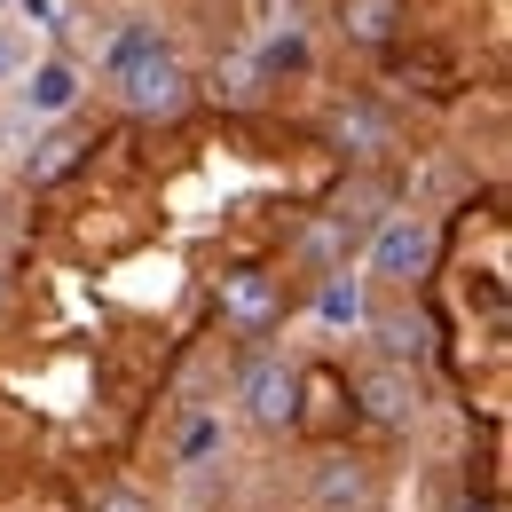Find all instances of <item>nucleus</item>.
<instances>
[{"label":"nucleus","mask_w":512,"mask_h":512,"mask_svg":"<svg viewBox=\"0 0 512 512\" xmlns=\"http://www.w3.org/2000/svg\"><path fill=\"white\" fill-rule=\"evenodd\" d=\"M111 79H119V103H127L134 119H182L197 103V79L182 71V56H174L166 40H150L142 56H119Z\"/></svg>","instance_id":"f257e3e1"},{"label":"nucleus","mask_w":512,"mask_h":512,"mask_svg":"<svg viewBox=\"0 0 512 512\" xmlns=\"http://www.w3.org/2000/svg\"><path fill=\"white\" fill-rule=\"evenodd\" d=\"M434 268V221L426 213H386L363 245V284H386V292H410L418 276Z\"/></svg>","instance_id":"f03ea898"},{"label":"nucleus","mask_w":512,"mask_h":512,"mask_svg":"<svg viewBox=\"0 0 512 512\" xmlns=\"http://www.w3.org/2000/svg\"><path fill=\"white\" fill-rule=\"evenodd\" d=\"M237 402H245V418H253L260 434H284L300 418V371L284 355H260V363H245V379H237Z\"/></svg>","instance_id":"7ed1b4c3"},{"label":"nucleus","mask_w":512,"mask_h":512,"mask_svg":"<svg viewBox=\"0 0 512 512\" xmlns=\"http://www.w3.org/2000/svg\"><path fill=\"white\" fill-rule=\"evenodd\" d=\"M221 323H229L237 339H268V331L284 323V276H276V268H237V276L221 284Z\"/></svg>","instance_id":"20e7f679"},{"label":"nucleus","mask_w":512,"mask_h":512,"mask_svg":"<svg viewBox=\"0 0 512 512\" xmlns=\"http://www.w3.org/2000/svg\"><path fill=\"white\" fill-rule=\"evenodd\" d=\"M308 505L316 512H371L379 505V473L355 449H331V457H316V473H308Z\"/></svg>","instance_id":"39448f33"},{"label":"nucleus","mask_w":512,"mask_h":512,"mask_svg":"<svg viewBox=\"0 0 512 512\" xmlns=\"http://www.w3.org/2000/svg\"><path fill=\"white\" fill-rule=\"evenodd\" d=\"M323 134H331V150H339V158H355V166H371V158H386V150H394V119H386L371 95H347V103H331Z\"/></svg>","instance_id":"423d86ee"},{"label":"nucleus","mask_w":512,"mask_h":512,"mask_svg":"<svg viewBox=\"0 0 512 512\" xmlns=\"http://www.w3.org/2000/svg\"><path fill=\"white\" fill-rule=\"evenodd\" d=\"M355 402H363L371 426H410L426 394H418V371H402V363H363L355 371Z\"/></svg>","instance_id":"0eeeda50"},{"label":"nucleus","mask_w":512,"mask_h":512,"mask_svg":"<svg viewBox=\"0 0 512 512\" xmlns=\"http://www.w3.org/2000/svg\"><path fill=\"white\" fill-rule=\"evenodd\" d=\"M355 229H363V213H347V205H331L308 221V237H300V260L316 268V276H339L347 253H355Z\"/></svg>","instance_id":"6e6552de"},{"label":"nucleus","mask_w":512,"mask_h":512,"mask_svg":"<svg viewBox=\"0 0 512 512\" xmlns=\"http://www.w3.org/2000/svg\"><path fill=\"white\" fill-rule=\"evenodd\" d=\"M16 103H24V119H64L71 103H79V71H71L64 56H56V64H40V71H32V87H24Z\"/></svg>","instance_id":"1a4fd4ad"},{"label":"nucleus","mask_w":512,"mask_h":512,"mask_svg":"<svg viewBox=\"0 0 512 512\" xmlns=\"http://www.w3.org/2000/svg\"><path fill=\"white\" fill-rule=\"evenodd\" d=\"M316 316L331 323V331H363V323H371V292H363V276H347V268L323 276V284H316Z\"/></svg>","instance_id":"9d476101"},{"label":"nucleus","mask_w":512,"mask_h":512,"mask_svg":"<svg viewBox=\"0 0 512 512\" xmlns=\"http://www.w3.org/2000/svg\"><path fill=\"white\" fill-rule=\"evenodd\" d=\"M339 32L355 48H386L402 32V0H339Z\"/></svg>","instance_id":"9b49d317"},{"label":"nucleus","mask_w":512,"mask_h":512,"mask_svg":"<svg viewBox=\"0 0 512 512\" xmlns=\"http://www.w3.org/2000/svg\"><path fill=\"white\" fill-rule=\"evenodd\" d=\"M363 331H379V347H386L379 363H402V371H410V363L426 355V323L418 316H371Z\"/></svg>","instance_id":"f8f14e48"},{"label":"nucleus","mask_w":512,"mask_h":512,"mask_svg":"<svg viewBox=\"0 0 512 512\" xmlns=\"http://www.w3.org/2000/svg\"><path fill=\"white\" fill-rule=\"evenodd\" d=\"M300 64H308V40H300V32H284V40L260 48V71H300Z\"/></svg>","instance_id":"ddd939ff"},{"label":"nucleus","mask_w":512,"mask_h":512,"mask_svg":"<svg viewBox=\"0 0 512 512\" xmlns=\"http://www.w3.org/2000/svg\"><path fill=\"white\" fill-rule=\"evenodd\" d=\"M71 158H79V142H71V134H56V142H48L40 158H32V182H56V174H64Z\"/></svg>","instance_id":"4468645a"},{"label":"nucleus","mask_w":512,"mask_h":512,"mask_svg":"<svg viewBox=\"0 0 512 512\" xmlns=\"http://www.w3.org/2000/svg\"><path fill=\"white\" fill-rule=\"evenodd\" d=\"M87 512H158V505H150V497H142L134 481H119V489H103V497H95Z\"/></svg>","instance_id":"2eb2a0df"},{"label":"nucleus","mask_w":512,"mask_h":512,"mask_svg":"<svg viewBox=\"0 0 512 512\" xmlns=\"http://www.w3.org/2000/svg\"><path fill=\"white\" fill-rule=\"evenodd\" d=\"M213 442H221V426H213V418H197L190 434H182V465H197V457H205Z\"/></svg>","instance_id":"dca6fc26"},{"label":"nucleus","mask_w":512,"mask_h":512,"mask_svg":"<svg viewBox=\"0 0 512 512\" xmlns=\"http://www.w3.org/2000/svg\"><path fill=\"white\" fill-rule=\"evenodd\" d=\"M16 64H24V48H16V32H0V79H16Z\"/></svg>","instance_id":"f3484780"},{"label":"nucleus","mask_w":512,"mask_h":512,"mask_svg":"<svg viewBox=\"0 0 512 512\" xmlns=\"http://www.w3.org/2000/svg\"><path fill=\"white\" fill-rule=\"evenodd\" d=\"M465 512H497V505H465Z\"/></svg>","instance_id":"a211bd4d"}]
</instances>
